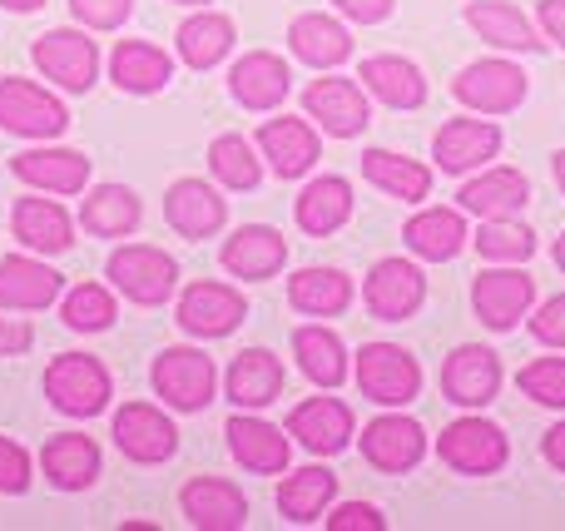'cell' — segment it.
Listing matches in <instances>:
<instances>
[{
  "mask_svg": "<svg viewBox=\"0 0 565 531\" xmlns=\"http://www.w3.org/2000/svg\"><path fill=\"white\" fill-rule=\"evenodd\" d=\"M437 457L461 477H491L507 467L511 443L491 417H457L451 427H441L437 437Z\"/></svg>",
  "mask_w": 565,
  "mask_h": 531,
  "instance_id": "cell-1",
  "label": "cell"
},
{
  "mask_svg": "<svg viewBox=\"0 0 565 531\" xmlns=\"http://www.w3.org/2000/svg\"><path fill=\"white\" fill-rule=\"evenodd\" d=\"M358 387L377 407H407L422 393V368L407 348L397 343H367L358 353Z\"/></svg>",
  "mask_w": 565,
  "mask_h": 531,
  "instance_id": "cell-2",
  "label": "cell"
},
{
  "mask_svg": "<svg viewBox=\"0 0 565 531\" xmlns=\"http://www.w3.org/2000/svg\"><path fill=\"white\" fill-rule=\"evenodd\" d=\"M531 304H536V278L511 264L481 268V274L471 278V308H477V318L491 333H511V328L531 314Z\"/></svg>",
  "mask_w": 565,
  "mask_h": 531,
  "instance_id": "cell-3",
  "label": "cell"
},
{
  "mask_svg": "<svg viewBox=\"0 0 565 531\" xmlns=\"http://www.w3.org/2000/svg\"><path fill=\"white\" fill-rule=\"evenodd\" d=\"M109 278H115V288L129 298V304L159 308V304H169V294H174L179 268L164 248L129 244V248H115V254H109Z\"/></svg>",
  "mask_w": 565,
  "mask_h": 531,
  "instance_id": "cell-4",
  "label": "cell"
},
{
  "mask_svg": "<svg viewBox=\"0 0 565 531\" xmlns=\"http://www.w3.org/2000/svg\"><path fill=\"white\" fill-rule=\"evenodd\" d=\"M154 393L164 397L169 407H179V413H199V407H209V397H214L218 387V373L214 363H209L199 348H164V353L154 358Z\"/></svg>",
  "mask_w": 565,
  "mask_h": 531,
  "instance_id": "cell-5",
  "label": "cell"
},
{
  "mask_svg": "<svg viewBox=\"0 0 565 531\" xmlns=\"http://www.w3.org/2000/svg\"><path fill=\"white\" fill-rule=\"evenodd\" d=\"M45 393L60 413L70 417H95L109 407V373L85 353H65L45 368Z\"/></svg>",
  "mask_w": 565,
  "mask_h": 531,
  "instance_id": "cell-6",
  "label": "cell"
},
{
  "mask_svg": "<svg viewBox=\"0 0 565 531\" xmlns=\"http://www.w3.org/2000/svg\"><path fill=\"white\" fill-rule=\"evenodd\" d=\"M65 125H70V115L50 89L30 85L20 75L0 79V129H10L20 139H55Z\"/></svg>",
  "mask_w": 565,
  "mask_h": 531,
  "instance_id": "cell-7",
  "label": "cell"
},
{
  "mask_svg": "<svg viewBox=\"0 0 565 531\" xmlns=\"http://www.w3.org/2000/svg\"><path fill=\"white\" fill-rule=\"evenodd\" d=\"M451 95L467 109H481V115H507L526 99V70L511 65V60H471L451 79Z\"/></svg>",
  "mask_w": 565,
  "mask_h": 531,
  "instance_id": "cell-8",
  "label": "cell"
},
{
  "mask_svg": "<svg viewBox=\"0 0 565 531\" xmlns=\"http://www.w3.org/2000/svg\"><path fill=\"white\" fill-rule=\"evenodd\" d=\"M30 55H35L40 75L55 79V85L70 89V95L89 89L99 75V50H95V40L79 35V30H45Z\"/></svg>",
  "mask_w": 565,
  "mask_h": 531,
  "instance_id": "cell-9",
  "label": "cell"
},
{
  "mask_svg": "<svg viewBox=\"0 0 565 531\" xmlns=\"http://www.w3.org/2000/svg\"><path fill=\"white\" fill-rule=\"evenodd\" d=\"M362 298H367L372 318H382V323H407L422 308V298H427V278H422V268L412 264V258H382V264H372Z\"/></svg>",
  "mask_w": 565,
  "mask_h": 531,
  "instance_id": "cell-10",
  "label": "cell"
},
{
  "mask_svg": "<svg viewBox=\"0 0 565 531\" xmlns=\"http://www.w3.org/2000/svg\"><path fill=\"white\" fill-rule=\"evenodd\" d=\"M244 314H248L244 294L228 284H214V278L189 284L184 298H179V323H184L194 338H228L238 323H244Z\"/></svg>",
  "mask_w": 565,
  "mask_h": 531,
  "instance_id": "cell-11",
  "label": "cell"
},
{
  "mask_svg": "<svg viewBox=\"0 0 565 531\" xmlns=\"http://www.w3.org/2000/svg\"><path fill=\"white\" fill-rule=\"evenodd\" d=\"M441 393L451 397L457 407H487L497 403L501 393V363L491 348L481 343H467L441 363Z\"/></svg>",
  "mask_w": 565,
  "mask_h": 531,
  "instance_id": "cell-12",
  "label": "cell"
},
{
  "mask_svg": "<svg viewBox=\"0 0 565 531\" xmlns=\"http://www.w3.org/2000/svg\"><path fill=\"white\" fill-rule=\"evenodd\" d=\"M302 109H308V119H318L332 139H352L367 129V95H362L352 79H338V75L312 79V85L302 89Z\"/></svg>",
  "mask_w": 565,
  "mask_h": 531,
  "instance_id": "cell-13",
  "label": "cell"
},
{
  "mask_svg": "<svg viewBox=\"0 0 565 531\" xmlns=\"http://www.w3.org/2000/svg\"><path fill=\"white\" fill-rule=\"evenodd\" d=\"M115 443L129 463H169L179 447V433L159 407L149 403H125L115 413Z\"/></svg>",
  "mask_w": 565,
  "mask_h": 531,
  "instance_id": "cell-14",
  "label": "cell"
},
{
  "mask_svg": "<svg viewBox=\"0 0 565 531\" xmlns=\"http://www.w3.org/2000/svg\"><path fill=\"white\" fill-rule=\"evenodd\" d=\"M501 139H507L501 125H487V119H447L431 139V159L447 174H467V169H481L487 159H497Z\"/></svg>",
  "mask_w": 565,
  "mask_h": 531,
  "instance_id": "cell-15",
  "label": "cell"
},
{
  "mask_svg": "<svg viewBox=\"0 0 565 531\" xmlns=\"http://www.w3.org/2000/svg\"><path fill=\"white\" fill-rule=\"evenodd\" d=\"M427 453V433H422L417 417H377V423L362 433V457H367L377 472H412Z\"/></svg>",
  "mask_w": 565,
  "mask_h": 531,
  "instance_id": "cell-16",
  "label": "cell"
},
{
  "mask_svg": "<svg viewBox=\"0 0 565 531\" xmlns=\"http://www.w3.org/2000/svg\"><path fill=\"white\" fill-rule=\"evenodd\" d=\"M352 427L358 423H352L348 403H338V397H308V403H298L288 413V433L318 457L342 453L352 443Z\"/></svg>",
  "mask_w": 565,
  "mask_h": 531,
  "instance_id": "cell-17",
  "label": "cell"
},
{
  "mask_svg": "<svg viewBox=\"0 0 565 531\" xmlns=\"http://www.w3.org/2000/svg\"><path fill=\"white\" fill-rule=\"evenodd\" d=\"M179 507L199 531H238L248 522V502L234 482L224 477H194V482L179 492Z\"/></svg>",
  "mask_w": 565,
  "mask_h": 531,
  "instance_id": "cell-18",
  "label": "cell"
},
{
  "mask_svg": "<svg viewBox=\"0 0 565 531\" xmlns=\"http://www.w3.org/2000/svg\"><path fill=\"white\" fill-rule=\"evenodd\" d=\"M258 149H264V159L274 164L278 179L308 174V169L318 164V155H322V145H318V135H312V125H308V119H292V115L258 125Z\"/></svg>",
  "mask_w": 565,
  "mask_h": 531,
  "instance_id": "cell-19",
  "label": "cell"
},
{
  "mask_svg": "<svg viewBox=\"0 0 565 531\" xmlns=\"http://www.w3.org/2000/svg\"><path fill=\"white\" fill-rule=\"evenodd\" d=\"M461 214H477V219H507L521 214L531 204V184L521 169H487V174L467 179L457 194Z\"/></svg>",
  "mask_w": 565,
  "mask_h": 531,
  "instance_id": "cell-20",
  "label": "cell"
},
{
  "mask_svg": "<svg viewBox=\"0 0 565 531\" xmlns=\"http://www.w3.org/2000/svg\"><path fill=\"white\" fill-rule=\"evenodd\" d=\"M224 268L234 278H248V284H264V278H274L282 264H288V244H282V234L278 229H268V224H248V229H238L234 238L224 244Z\"/></svg>",
  "mask_w": 565,
  "mask_h": 531,
  "instance_id": "cell-21",
  "label": "cell"
},
{
  "mask_svg": "<svg viewBox=\"0 0 565 531\" xmlns=\"http://www.w3.org/2000/svg\"><path fill=\"white\" fill-rule=\"evenodd\" d=\"M164 219L184 238H209V234L224 229L228 204L218 199L214 184H204V179H179V184L169 189V199H164Z\"/></svg>",
  "mask_w": 565,
  "mask_h": 531,
  "instance_id": "cell-22",
  "label": "cell"
},
{
  "mask_svg": "<svg viewBox=\"0 0 565 531\" xmlns=\"http://www.w3.org/2000/svg\"><path fill=\"white\" fill-rule=\"evenodd\" d=\"M358 79L387 109H417V105H427V75H422L412 60H402V55H372V60H362Z\"/></svg>",
  "mask_w": 565,
  "mask_h": 531,
  "instance_id": "cell-23",
  "label": "cell"
},
{
  "mask_svg": "<svg viewBox=\"0 0 565 531\" xmlns=\"http://www.w3.org/2000/svg\"><path fill=\"white\" fill-rule=\"evenodd\" d=\"M65 278L55 274L40 258H6L0 264V308L10 314H35V308H50Z\"/></svg>",
  "mask_w": 565,
  "mask_h": 531,
  "instance_id": "cell-24",
  "label": "cell"
},
{
  "mask_svg": "<svg viewBox=\"0 0 565 531\" xmlns=\"http://www.w3.org/2000/svg\"><path fill=\"white\" fill-rule=\"evenodd\" d=\"M15 179L50 194H79L89 184V159L79 149H25L15 155Z\"/></svg>",
  "mask_w": 565,
  "mask_h": 531,
  "instance_id": "cell-25",
  "label": "cell"
},
{
  "mask_svg": "<svg viewBox=\"0 0 565 531\" xmlns=\"http://www.w3.org/2000/svg\"><path fill=\"white\" fill-rule=\"evenodd\" d=\"M10 224H15L20 244L35 248V254H65L70 238H75V224H70V214L55 199H15Z\"/></svg>",
  "mask_w": 565,
  "mask_h": 531,
  "instance_id": "cell-26",
  "label": "cell"
},
{
  "mask_svg": "<svg viewBox=\"0 0 565 531\" xmlns=\"http://www.w3.org/2000/svg\"><path fill=\"white\" fill-rule=\"evenodd\" d=\"M224 437H228V453L248 472H282L288 467V437L274 423H264V417H228Z\"/></svg>",
  "mask_w": 565,
  "mask_h": 531,
  "instance_id": "cell-27",
  "label": "cell"
},
{
  "mask_svg": "<svg viewBox=\"0 0 565 531\" xmlns=\"http://www.w3.org/2000/svg\"><path fill=\"white\" fill-rule=\"evenodd\" d=\"M467 25L497 50H546V40L536 35V25H531L511 0H471Z\"/></svg>",
  "mask_w": 565,
  "mask_h": 531,
  "instance_id": "cell-28",
  "label": "cell"
},
{
  "mask_svg": "<svg viewBox=\"0 0 565 531\" xmlns=\"http://www.w3.org/2000/svg\"><path fill=\"white\" fill-rule=\"evenodd\" d=\"M228 89H234V99L244 109H274L288 99V65L278 55H268V50H254V55H244L234 65Z\"/></svg>",
  "mask_w": 565,
  "mask_h": 531,
  "instance_id": "cell-29",
  "label": "cell"
},
{
  "mask_svg": "<svg viewBox=\"0 0 565 531\" xmlns=\"http://www.w3.org/2000/svg\"><path fill=\"white\" fill-rule=\"evenodd\" d=\"M348 219H352V184L348 179L322 174L298 194V229L302 234L328 238V234H338Z\"/></svg>",
  "mask_w": 565,
  "mask_h": 531,
  "instance_id": "cell-30",
  "label": "cell"
},
{
  "mask_svg": "<svg viewBox=\"0 0 565 531\" xmlns=\"http://www.w3.org/2000/svg\"><path fill=\"white\" fill-rule=\"evenodd\" d=\"M402 238H407V248L417 258H427V264H447V258H457L461 244H467V219H461V209H427V214L407 219Z\"/></svg>",
  "mask_w": 565,
  "mask_h": 531,
  "instance_id": "cell-31",
  "label": "cell"
},
{
  "mask_svg": "<svg viewBox=\"0 0 565 531\" xmlns=\"http://www.w3.org/2000/svg\"><path fill=\"white\" fill-rule=\"evenodd\" d=\"M40 463H45V477L60 487V492H85V487L99 477V447L89 443L85 433H60L45 443Z\"/></svg>",
  "mask_w": 565,
  "mask_h": 531,
  "instance_id": "cell-32",
  "label": "cell"
},
{
  "mask_svg": "<svg viewBox=\"0 0 565 531\" xmlns=\"http://www.w3.org/2000/svg\"><path fill=\"white\" fill-rule=\"evenodd\" d=\"M228 403L238 407H268L282 393V363L268 348H244L228 368Z\"/></svg>",
  "mask_w": 565,
  "mask_h": 531,
  "instance_id": "cell-33",
  "label": "cell"
},
{
  "mask_svg": "<svg viewBox=\"0 0 565 531\" xmlns=\"http://www.w3.org/2000/svg\"><path fill=\"white\" fill-rule=\"evenodd\" d=\"M288 45H292V55L312 70H332L352 55L348 25H338L332 15H298L288 30Z\"/></svg>",
  "mask_w": 565,
  "mask_h": 531,
  "instance_id": "cell-34",
  "label": "cell"
},
{
  "mask_svg": "<svg viewBox=\"0 0 565 531\" xmlns=\"http://www.w3.org/2000/svg\"><path fill=\"white\" fill-rule=\"evenodd\" d=\"M362 174H367V184H377L382 194L407 199V204L431 194V169L407 155H392V149H367V155H362Z\"/></svg>",
  "mask_w": 565,
  "mask_h": 531,
  "instance_id": "cell-35",
  "label": "cell"
},
{
  "mask_svg": "<svg viewBox=\"0 0 565 531\" xmlns=\"http://www.w3.org/2000/svg\"><path fill=\"white\" fill-rule=\"evenodd\" d=\"M169 70H174V60H169L159 45H149V40H119L115 60H109L115 85L135 89V95H154V89H164Z\"/></svg>",
  "mask_w": 565,
  "mask_h": 531,
  "instance_id": "cell-36",
  "label": "cell"
},
{
  "mask_svg": "<svg viewBox=\"0 0 565 531\" xmlns=\"http://www.w3.org/2000/svg\"><path fill=\"white\" fill-rule=\"evenodd\" d=\"M174 40H179V60H184L189 70H214L218 60L234 50V20L204 10V15H189Z\"/></svg>",
  "mask_w": 565,
  "mask_h": 531,
  "instance_id": "cell-37",
  "label": "cell"
},
{
  "mask_svg": "<svg viewBox=\"0 0 565 531\" xmlns=\"http://www.w3.org/2000/svg\"><path fill=\"white\" fill-rule=\"evenodd\" d=\"M288 304L298 314L332 318L352 304V278L338 274V268H302V274L288 278Z\"/></svg>",
  "mask_w": 565,
  "mask_h": 531,
  "instance_id": "cell-38",
  "label": "cell"
},
{
  "mask_svg": "<svg viewBox=\"0 0 565 531\" xmlns=\"http://www.w3.org/2000/svg\"><path fill=\"white\" fill-rule=\"evenodd\" d=\"M292 353H298V368L312 378L318 387H338L348 378V353H342V338L332 328H298L292 333Z\"/></svg>",
  "mask_w": 565,
  "mask_h": 531,
  "instance_id": "cell-39",
  "label": "cell"
},
{
  "mask_svg": "<svg viewBox=\"0 0 565 531\" xmlns=\"http://www.w3.org/2000/svg\"><path fill=\"white\" fill-rule=\"evenodd\" d=\"M139 214H145V209H139V199L129 194L125 184H99L95 194L85 199V209H79V224L99 238H125V234H135Z\"/></svg>",
  "mask_w": 565,
  "mask_h": 531,
  "instance_id": "cell-40",
  "label": "cell"
},
{
  "mask_svg": "<svg viewBox=\"0 0 565 531\" xmlns=\"http://www.w3.org/2000/svg\"><path fill=\"white\" fill-rule=\"evenodd\" d=\"M338 497V477L328 467H302V472L282 477L278 487V512L288 522H312V517L328 512V502Z\"/></svg>",
  "mask_w": 565,
  "mask_h": 531,
  "instance_id": "cell-41",
  "label": "cell"
},
{
  "mask_svg": "<svg viewBox=\"0 0 565 531\" xmlns=\"http://www.w3.org/2000/svg\"><path fill=\"white\" fill-rule=\"evenodd\" d=\"M471 244H477V254L491 258V264H526V258L536 254V234H531L526 224H516V214L481 219V229L471 234Z\"/></svg>",
  "mask_w": 565,
  "mask_h": 531,
  "instance_id": "cell-42",
  "label": "cell"
},
{
  "mask_svg": "<svg viewBox=\"0 0 565 531\" xmlns=\"http://www.w3.org/2000/svg\"><path fill=\"white\" fill-rule=\"evenodd\" d=\"M209 164H214L218 184H228V189H258V179H264V164L254 159L244 135H218L209 145Z\"/></svg>",
  "mask_w": 565,
  "mask_h": 531,
  "instance_id": "cell-43",
  "label": "cell"
},
{
  "mask_svg": "<svg viewBox=\"0 0 565 531\" xmlns=\"http://www.w3.org/2000/svg\"><path fill=\"white\" fill-rule=\"evenodd\" d=\"M60 314H65V323L75 328V333H99V328L115 323V298L99 284H79V288H70Z\"/></svg>",
  "mask_w": 565,
  "mask_h": 531,
  "instance_id": "cell-44",
  "label": "cell"
},
{
  "mask_svg": "<svg viewBox=\"0 0 565 531\" xmlns=\"http://www.w3.org/2000/svg\"><path fill=\"white\" fill-rule=\"evenodd\" d=\"M516 387L541 407H565V358H536L516 373Z\"/></svg>",
  "mask_w": 565,
  "mask_h": 531,
  "instance_id": "cell-45",
  "label": "cell"
},
{
  "mask_svg": "<svg viewBox=\"0 0 565 531\" xmlns=\"http://www.w3.org/2000/svg\"><path fill=\"white\" fill-rule=\"evenodd\" d=\"M70 10H75V20L89 30H115L129 20L135 0H70Z\"/></svg>",
  "mask_w": 565,
  "mask_h": 531,
  "instance_id": "cell-46",
  "label": "cell"
},
{
  "mask_svg": "<svg viewBox=\"0 0 565 531\" xmlns=\"http://www.w3.org/2000/svg\"><path fill=\"white\" fill-rule=\"evenodd\" d=\"M531 333H536V343H546V348H565V294L546 298V304L531 314Z\"/></svg>",
  "mask_w": 565,
  "mask_h": 531,
  "instance_id": "cell-47",
  "label": "cell"
},
{
  "mask_svg": "<svg viewBox=\"0 0 565 531\" xmlns=\"http://www.w3.org/2000/svg\"><path fill=\"white\" fill-rule=\"evenodd\" d=\"M30 482V457L20 443H10V437H0V492H25Z\"/></svg>",
  "mask_w": 565,
  "mask_h": 531,
  "instance_id": "cell-48",
  "label": "cell"
},
{
  "mask_svg": "<svg viewBox=\"0 0 565 531\" xmlns=\"http://www.w3.org/2000/svg\"><path fill=\"white\" fill-rule=\"evenodd\" d=\"M328 531H387V522H382V512L372 502H342L328 517Z\"/></svg>",
  "mask_w": 565,
  "mask_h": 531,
  "instance_id": "cell-49",
  "label": "cell"
},
{
  "mask_svg": "<svg viewBox=\"0 0 565 531\" xmlns=\"http://www.w3.org/2000/svg\"><path fill=\"white\" fill-rule=\"evenodd\" d=\"M332 6H338L348 20H358V25H377V20L392 15L397 0H332Z\"/></svg>",
  "mask_w": 565,
  "mask_h": 531,
  "instance_id": "cell-50",
  "label": "cell"
},
{
  "mask_svg": "<svg viewBox=\"0 0 565 531\" xmlns=\"http://www.w3.org/2000/svg\"><path fill=\"white\" fill-rule=\"evenodd\" d=\"M30 323L25 318H0V358H10V353H25L30 348Z\"/></svg>",
  "mask_w": 565,
  "mask_h": 531,
  "instance_id": "cell-51",
  "label": "cell"
},
{
  "mask_svg": "<svg viewBox=\"0 0 565 531\" xmlns=\"http://www.w3.org/2000/svg\"><path fill=\"white\" fill-rule=\"evenodd\" d=\"M536 15H541V30L565 50V0H541Z\"/></svg>",
  "mask_w": 565,
  "mask_h": 531,
  "instance_id": "cell-52",
  "label": "cell"
},
{
  "mask_svg": "<svg viewBox=\"0 0 565 531\" xmlns=\"http://www.w3.org/2000/svg\"><path fill=\"white\" fill-rule=\"evenodd\" d=\"M541 457H546L556 472H565V423H556V427L546 433V443H541Z\"/></svg>",
  "mask_w": 565,
  "mask_h": 531,
  "instance_id": "cell-53",
  "label": "cell"
},
{
  "mask_svg": "<svg viewBox=\"0 0 565 531\" xmlns=\"http://www.w3.org/2000/svg\"><path fill=\"white\" fill-rule=\"evenodd\" d=\"M0 6H6V10H20V15H25V10H40L45 0H0Z\"/></svg>",
  "mask_w": 565,
  "mask_h": 531,
  "instance_id": "cell-54",
  "label": "cell"
},
{
  "mask_svg": "<svg viewBox=\"0 0 565 531\" xmlns=\"http://www.w3.org/2000/svg\"><path fill=\"white\" fill-rule=\"evenodd\" d=\"M551 169H556V184H561V194H565V149H561L556 159H551Z\"/></svg>",
  "mask_w": 565,
  "mask_h": 531,
  "instance_id": "cell-55",
  "label": "cell"
},
{
  "mask_svg": "<svg viewBox=\"0 0 565 531\" xmlns=\"http://www.w3.org/2000/svg\"><path fill=\"white\" fill-rule=\"evenodd\" d=\"M551 254H556V264H561V274H565V234L556 238V248H551Z\"/></svg>",
  "mask_w": 565,
  "mask_h": 531,
  "instance_id": "cell-56",
  "label": "cell"
},
{
  "mask_svg": "<svg viewBox=\"0 0 565 531\" xmlns=\"http://www.w3.org/2000/svg\"><path fill=\"white\" fill-rule=\"evenodd\" d=\"M179 6H204V0H179Z\"/></svg>",
  "mask_w": 565,
  "mask_h": 531,
  "instance_id": "cell-57",
  "label": "cell"
}]
</instances>
